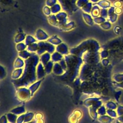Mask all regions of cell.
Masks as SVG:
<instances>
[{
	"label": "cell",
	"instance_id": "1",
	"mask_svg": "<svg viewBox=\"0 0 123 123\" xmlns=\"http://www.w3.org/2000/svg\"><path fill=\"white\" fill-rule=\"evenodd\" d=\"M62 9L68 13L75 12L78 8L76 5L75 0H58Z\"/></svg>",
	"mask_w": 123,
	"mask_h": 123
},
{
	"label": "cell",
	"instance_id": "2",
	"mask_svg": "<svg viewBox=\"0 0 123 123\" xmlns=\"http://www.w3.org/2000/svg\"><path fill=\"white\" fill-rule=\"evenodd\" d=\"M36 36L37 39L39 40L45 39H47V38L48 37V36L47 35V34L45 33L43 30L42 31V30L41 29H38L37 30Z\"/></svg>",
	"mask_w": 123,
	"mask_h": 123
},
{
	"label": "cell",
	"instance_id": "3",
	"mask_svg": "<svg viewBox=\"0 0 123 123\" xmlns=\"http://www.w3.org/2000/svg\"><path fill=\"white\" fill-rule=\"evenodd\" d=\"M83 16L84 20L86 23L87 24L90 25H91L93 24V20L91 18V17L90 16V15H89L88 14H86V13H83Z\"/></svg>",
	"mask_w": 123,
	"mask_h": 123
},
{
	"label": "cell",
	"instance_id": "4",
	"mask_svg": "<svg viewBox=\"0 0 123 123\" xmlns=\"http://www.w3.org/2000/svg\"><path fill=\"white\" fill-rule=\"evenodd\" d=\"M91 15L93 17H97L100 13L99 9L97 6H94L91 9Z\"/></svg>",
	"mask_w": 123,
	"mask_h": 123
},
{
	"label": "cell",
	"instance_id": "5",
	"mask_svg": "<svg viewBox=\"0 0 123 123\" xmlns=\"http://www.w3.org/2000/svg\"><path fill=\"white\" fill-rule=\"evenodd\" d=\"M61 8L60 5L57 3H56L51 7L50 10L51 12H52L53 13H55L60 12L61 10Z\"/></svg>",
	"mask_w": 123,
	"mask_h": 123
},
{
	"label": "cell",
	"instance_id": "6",
	"mask_svg": "<svg viewBox=\"0 0 123 123\" xmlns=\"http://www.w3.org/2000/svg\"><path fill=\"white\" fill-rule=\"evenodd\" d=\"M82 9L86 12L89 13L90 12V10L92 9V4L91 3H87L82 8Z\"/></svg>",
	"mask_w": 123,
	"mask_h": 123
},
{
	"label": "cell",
	"instance_id": "7",
	"mask_svg": "<svg viewBox=\"0 0 123 123\" xmlns=\"http://www.w3.org/2000/svg\"><path fill=\"white\" fill-rule=\"evenodd\" d=\"M88 0H77L76 2V5L78 8L83 7L85 4L88 3Z\"/></svg>",
	"mask_w": 123,
	"mask_h": 123
},
{
	"label": "cell",
	"instance_id": "8",
	"mask_svg": "<svg viewBox=\"0 0 123 123\" xmlns=\"http://www.w3.org/2000/svg\"><path fill=\"white\" fill-rule=\"evenodd\" d=\"M56 2L57 0H47L46 1V4L49 6H52L56 3Z\"/></svg>",
	"mask_w": 123,
	"mask_h": 123
},
{
	"label": "cell",
	"instance_id": "9",
	"mask_svg": "<svg viewBox=\"0 0 123 123\" xmlns=\"http://www.w3.org/2000/svg\"><path fill=\"white\" fill-rule=\"evenodd\" d=\"M43 11H44V12L45 14L46 15H49L50 13V12H51V10L47 6H45L44 7V9H43Z\"/></svg>",
	"mask_w": 123,
	"mask_h": 123
},
{
	"label": "cell",
	"instance_id": "10",
	"mask_svg": "<svg viewBox=\"0 0 123 123\" xmlns=\"http://www.w3.org/2000/svg\"><path fill=\"white\" fill-rule=\"evenodd\" d=\"M94 21L97 24H100L101 23V22H104L105 21V19L102 18H95L94 19Z\"/></svg>",
	"mask_w": 123,
	"mask_h": 123
},
{
	"label": "cell",
	"instance_id": "11",
	"mask_svg": "<svg viewBox=\"0 0 123 123\" xmlns=\"http://www.w3.org/2000/svg\"><path fill=\"white\" fill-rule=\"evenodd\" d=\"M115 12L117 14H120L122 12V9L120 7L117 8L115 10Z\"/></svg>",
	"mask_w": 123,
	"mask_h": 123
},
{
	"label": "cell",
	"instance_id": "12",
	"mask_svg": "<svg viewBox=\"0 0 123 123\" xmlns=\"http://www.w3.org/2000/svg\"><path fill=\"white\" fill-rule=\"evenodd\" d=\"M90 0L93 2H96L98 1L99 0Z\"/></svg>",
	"mask_w": 123,
	"mask_h": 123
}]
</instances>
